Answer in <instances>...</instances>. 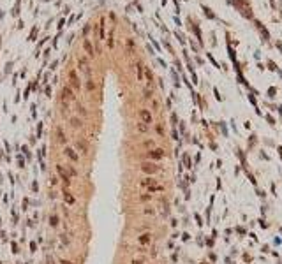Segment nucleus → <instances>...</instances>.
<instances>
[{"instance_id":"1a4fd4ad","label":"nucleus","mask_w":282,"mask_h":264,"mask_svg":"<svg viewBox=\"0 0 282 264\" xmlns=\"http://www.w3.org/2000/svg\"><path fill=\"white\" fill-rule=\"evenodd\" d=\"M66 155L69 157V160H72V162H78L79 160V155H78V153H76V150L74 148H66Z\"/></svg>"},{"instance_id":"423d86ee","label":"nucleus","mask_w":282,"mask_h":264,"mask_svg":"<svg viewBox=\"0 0 282 264\" xmlns=\"http://www.w3.org/2000/svg\"><path fill=\"white\" fill-rule=\"evenodd\" d=\"M139 118H141V122L146 123V125L152 123V113L148 111V109H141V111H139Z\"/></svg>"},{"instance_id":"b1692460","label":"nucleus","mask_w":282,"mask_h":264,"mask_svg":"<svg viewBox=\"0 0 282 264\" xmlns=\"http://www.w3.org/2000/svg\"><path fill=\"white\" fill-rule=\"evenodd\" d=\"M60 264H72V262H69V261H60Z\"/></svg>"},{"instance_id":"f257e3e1","label":"nucleus","mask_w":282,"mask_h":264,"mask_svg":"<svg viewBox=\"0 0 282 264\" xmlns=\"http://www.w3.org/2000/svg\"><path fill=\"white\" fill-rule=\"evenodd\" d=\"M69 100H74V94L71 90V86H63L62 88V102L66 104V107H67V102Z\"/></svg>"},{"instance_id":"aec40b11","label":"nucleus","mask_w":282,"mask_h":264,"mask_svg":"<svg viewBox=\"0 0 282 264\" xmlns=\"http://www.w3.org/2000/svg\"><path fill=\"white\" fill-rule=\"evenodd\" d=\"M50 224H51V226H53V227H55V226H57V224H58V218H57V217H55V215H53V217H51V218H50Z\"/></svg>"},{"instance_id":"0eeeda50","label":"nucleus","mask_w":282,"mask_h":264,"mask_svg":"<svg viewBox=\"0 0 282 264\" xmlns=\"http://www.w3.org/2000/svg\"><path fill=\"white\" fill-rule=\"evenodd\" d=\"M78 65H79V69H81L86 76H90V67H88V62H86V58L81 56V58L78 60Z\"/></svg>"},{"instance_id":"20e7f679","label":"nucleus","mask_w":282,"mask_h":264,"mask_svg":"<svg viewBox=\"0 0 282 264\" xmlns=\"http://www.w3.org/2000/svg\"><path fill=\"white\" fill-rule=\"evenodd\" d=\"M141 169H143L146 174H154V173H157V171H159V166L152 164V162H143V164H141Z\"/></svg>"},{"instance_id":"f8f14e48","label":"nucleus","mask_w":282,"mask_h":264,"mask_svg":"<svg viewBox=\"0 0 282 264\" xmlns=\"http://www.w3.org/2000/svg\"><path fill=\"white\" fill-rule=\"evenodd\" d=\"M76 148H78L81 153H88V146H86V143H85L83 139H79V141L76 143Z\"/></svg>"},{"instance_id":"6ab92c4d","label":"nucleus","mask_w":282,"mask_h":264,"mask_svg":"<svg viewBox=\"0 0 282 264\" xmlns=\"http://www.w3.org/2000/svg\"><path fill=\"white\" fill-rule=\"evenodd\" d=\"M67 169H69V174H71V176H78V173H76V169H74L72 166H67Z\"/></svg>"},{"instance_id":"9d476101","label":"nucleus","mask_w":282,"mask_h":264,"mask_svg":"<svg viewBox=\"0 0 282 264\" xmlns=\"http://www.w3.org/2000/svg\"><path fill=\"white\" fill-rule=\"evenodd\" d=\"M138 241L141 245H148L150 241H152V234H148V232H145V234H141L139 238H138Z\"/></svg>"},{"instance_id":"f03ea898","label":"nucleus","mask_w":282,"mask_h":264,"mask_svg":"<svg viewBox=\"0 0 282 264\" xmlns=\"http://www.w3.org/2000/svg\"><path fill=\"white\" fill-rule=\"evenodd\" d=\"M57 173H58V176H60V180L63 182V185H66V187H69L71 185V178H69V174L66 173V169H63V166H57Z\"/></svg>"},{"instance_id":"a211bd4d","label":"nucleus","mask_w":282,"mask_h":264,"mask_svg":"<svg viewBox=\"0 0 282 264\" xmlns=\"http://www.w3.org/2000/svg\"><path fill=\"white\" fill-rule=\"evenodd\" d=\"M138 130H139V132H146V130H148V125L141 122V123H138Z\"/></svg>"},{"instance_id":"9b49d317","label":"nucleus","mask_w":282,"mask_h":264,"mask_svg":"<svg viewBox=\"0 0 282 264\" xmlns=\"http://www.w3.org/2000/svg\"><path fill=\"white\" fill-rule=\"evenodd\" d=\"M71 125H72V129H81L83 127V120L78 118V116H72L71 118Z\"/></svg>"},{"instance_id":"393cba45","label":"nucleus","mask_w":282,"mask_h":264,"mask_svg":"<svg viewBox=\"0 0 282 264\" xmlns=\"http://www.w3.org/2000/svg\"><path fill=\"white\" fill-rule=\"evenodd\" d=\"M131 264H141V262H139V261H132Z\"/></svg>"},{"instance_id":"2eb2a0df","label":"nucleus","mask_w":282,"mask_h":264,"mask_svg":"<svg viewBox=\"0 0 282 264\" xmlns=\"http://www.w3.org/2000/svg\"><path fill=\"white\" fill-rule=\"evenodd\" d=\"M85 88H86V92H92V90H95V83H94L92 79H86Z\"/></svg>"},{"instance_id":"4468645a","label":"nucleus","mask_w":282,"mask_h":264,"mask_svg":"<svg viewBox=\"0 0 282 264\" xmlns=\"http://www.w3.org/2000/svg\"><path fill=\"white\" fill-rule=\"evenodd\" d=\"M57 136H58V141H60V143H66V141H67L66 134H63V130H62L60 127H57Z\"/></svg>"},{"instance_id":"7ed1b4c3","label":"nucleus","mask_w":282,"mask_h":264,"mask_svg":"<svg viewBox=\"0 0 282 264\" xmlns=\"http://www.w3.org/2000/svg\"><path fill=\"white\" fill-rule=\"evenodd\" d=\"M69 81H71V86L74 88V90H79V88H81V83H79V78L76 74V71L69 72Z\"/></svg>"},{"instance_id":"4be33fe9","label":"nucleus","mask_w":282,"mask_h":264,"mask_svg":"<svg viewBox=\"0 0 282 264\" xmlns=\"http://www.w3.org/2000/svg\"><path fill=\"white\" fill-rule=\"evenodd\" d=\"M78 111H79L83 116H86V111H85V107H83V106H79V107H78Z\"/></svg>"},{"instance_id":"ddd939ff","label":"nucleus","mask_w":282,"mask_h":264,"mask_svg":"<svg viewBox=\"0 0 282 264\" xmlns=\"http://www.w3.org/2000/svg\"><path fill=\"white\" fill-rule=\"evenodd\" d=\"M141 187H152V185H155V180L152 178V176H148V178H145V180H141V183H139Z\"/></svg>"},{"instance_id":"f3484780","label":"nucleus","mask_w":282,"mask_h":264,"mask_svg":"<svg viewBox=\"0 0 282 264\" xmlns=\"http://www.w3.org/2000/svg\"><path fill=\"white\" fill-rule=\"evenodd\" d=\"M136 69H138V79L141 81V79H143V67H141V63L136 65Z\"/></svg>"},{"instance_id":"5701e85b","label":"nucleus","mask_w":282,"mask_h":264,"mask_svg":"<svg viewBox=\"0 0 282 264\" xmlns=\"http://www.w3.org/2000/svg\"><path fill=\"white\" fill-rule=\"evenodd\" d=\"M145 146H154V141H145Z\"/></svg>"},{"instance_id":"39448f33","label":"nucleus","mask_w":282,"mask_h":264,"mask_svg":"<svg viewBox=\"0 0 282 264\" xmlns=\"http://www.w3.org/2000/svg\"><path fill=\"white\" fill-rule=\"evenodd\" d=\"M83 50L86 51V56L88 58H94V46H92V42H90V39H85L83 41Z\"/></svg>"},{"instance_id":"dca6fc26","label":"nucleus","mask_w":282,"mask_h":264,"mask_svg":"<svg viewBox=\"0 0 282 264\" xmlns=\"http://www.w3.org/2000/svg\"><path fill=\"white\" fill-rule=\"evenodd\" d=\"M63 199H66L67 204H74V197H72L69 192H66V190H63Z\"/></svg>"},{"instance_id":"6e6552de","label":"nucleus","mask_w":282,"mask_h":264,"mask_svg":"<svg viewBox=\"0 0 282 264\" xmlns=\"http://www.w3.org/2000/svg\"><path fill=\"white\" fill-rule=\"evenodd\" d=\"M162 157H164V151H162L161 148H157V150H152V151H148V159L159 160V159H162Z\"/></svg>"},{"instance_id":"412c9836","label":"nucleus","mask_w":282,"mask_h":264,"mask_svg":"<svg viewBox=\"0 0 282 264\" xmlns=\"http://www.w3.org/2000/svg\"><path fill=\"white\" fill-rule=\"evenodd\" d=\"M143 94H145V97L148 99V97H152V90H148V88H145L143 90Z\"/></svg>"}]
</instances>
